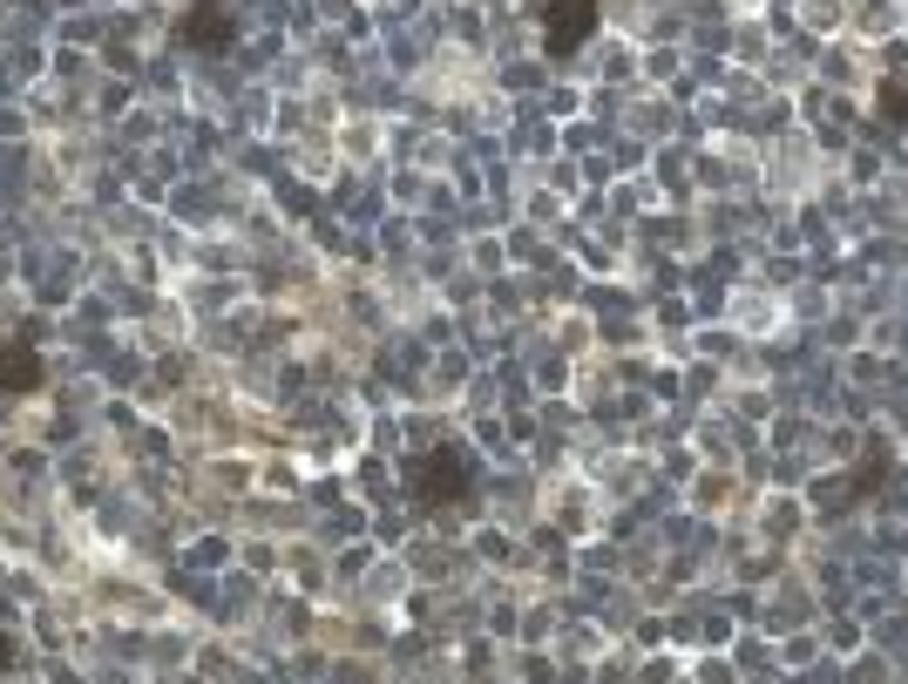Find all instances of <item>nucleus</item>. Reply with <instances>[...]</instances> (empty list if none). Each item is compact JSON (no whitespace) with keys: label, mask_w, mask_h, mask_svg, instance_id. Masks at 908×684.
Masks as SVG:
<instances>
[{"label":"nucleus","mask_w":908,"mask_h":684,"mask_svg":"<svg viewBox=\"0 0 908 684\" xmlns=\"http://www.w3.org/2000/svg\"><path fill=\"white\" fill-rule=\"evenodd\" d=\"M475 488H481V468H475L468 448H435V455L414 461V495H421L428 508H455V501H468Z\"/></svg>","instance_id":"nucleus-1"},{"label":"nucleus","mask_w":908,"mask_h":684,"mask_svg":"<svg viewBox=\"0 0 908 684\" xmlns=\"http://www.w3.org/2000/svg\"><path fill=\"white\" fill-rule=\"evenodd\" d=\"M0 664H8V644H0Z\"/></svg>","instance_id":"nucleus-6"},{"label":"nucleus","mask_w":908,"mask_h":684,"mask_svg":"<svg viewBox=\"0 0 908 684\" xmlns=\"http://www.w3.org/2000/svg\"><path fill=\"white\" fill-rule=\"evenodd\" d=\"M231 35H237V21H231V0H197V8L177 21V41H184V48H204V55H217Z\"/></svg>","instance_id":"nucleus-3"},{"label":"nucleus","mask_w":908,"mask_h":684,"mask_svg":"<svg viewBox=\"0 0 908 684\" xmlns=\"http://www.w3.org/2000/svg\"><path fill=\"white\" fill-rule=\"evenodd\" d=\"M41 387V353L28 339H0V393H28Z\"/></svg>","instance_id":"nucleus-4"},{"label":"nucleus","mask_w":908,"mask_h":684,"mask_svg":"<svg viewBox=\"0 0 908 684\" xmlns=\"http://www.w3.org/2000/svg\"><path fill=\"white\" fill-rule=\"evenodd\" d=\"M881 109H888V116H908V96H901V89H881Z\"/></svg>","instance_id":"nucleus-5"},{"label":"nucleus","mask_w":908,"mask_h":684,"mask_svg":"<svg viewBox=\"0 0 908 684\" xmlns=\"http://www.w3.org/2000/svg\"><path fill=\"white\" fill-rule=\"evenodd\" d=\"M590 35H597V0H549L543 8V55L549 61L584 55Z\"/></svg>","instance_id":"nucleus-2"}]
</instances>
